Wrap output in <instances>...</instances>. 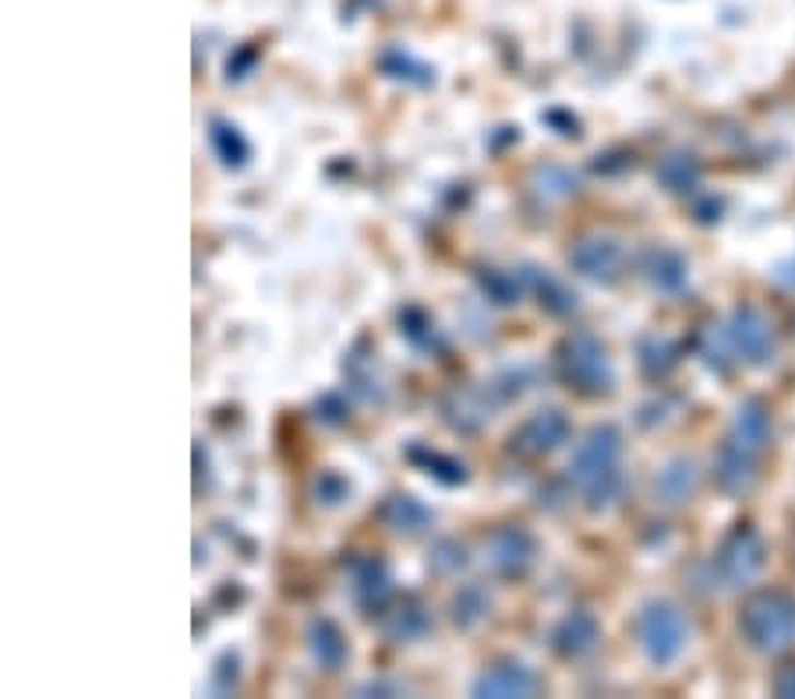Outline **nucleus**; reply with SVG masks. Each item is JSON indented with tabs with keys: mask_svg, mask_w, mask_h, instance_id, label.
Here are the masks:
<instances>
[{
	"mask_svg": "<svg viewBox=\"0 0 795 699\" xmlns=\"http://www.w3.org/2000/svg\"><path fill=\"white\" fill-rule=\"evenodd\" d=\"M619 456H622V439H619V431L608 424L594 428L587 439L576 445L570 477L591 509H608L619 499V491H622Z\"/></svg>",
	"mask_w": 795,
	"mask_h": 699,
	"instance_id": "f257e3e1",
	"label": "nucleus"
},
{
	"mask_svg": "<svg viewBox=\"0 0 795 699\" xmlns=\"http://www.w3.org/2000/svg\"><path fill=\"white\" fill-rule=\"evenodd\" d=\"M743 636L749 646L763 650V654H778L785 650L795 636V604L782 594H763L753 597L743 611Z\"/></svg>",
	"mask_w": 795,
	"mask_h": 699,
	"instance_id": "f03ea898",
	"label": "nucleus"
},
{
	"mask_svg": "<svg viewBox=\"0 0 795 699\" xmlns=\"http://www.w3.org/2000/svg\"><path fill=\"white\" fill-rule=\"evenodd\" d=\"M562 375L570 385H576L580 393L587 396H601L611 388V364L605 357V347L587 333H576L565 339L562 347Z\"/></svg>",
	"mask_w": 795,
	"mask_h": 699,
	"instance_id": "7ed1b4c3",
	"label": "nucleus"
},
{
	"mask_svg": "<svg viewBox=\"0 0 795 699\" xmlns=\"http://www.w3.org/2000/svg\"><path fill=\"white\" fill-rule=\"evenodd\" d=\"M636 636L654 664H671L686 646V618L671 604H647L636 621Z\"/></svg>",
	"mask_w": 795,
	"mask_h": 699,
	"instance_id": "20e7f679",
	"label": "nucleus"
},
{
	"mask_svg": "<svg viewBox=\"0 0 795 699\" xmlns=\"http://www.w3.org/2000/svg\"><path fill=\"white\" fill-rule=\"evenodd\" d=\"M474 696L481 699H516V696H534L538 692V675L519 661H502L481 672L470 686Z\"/></svg>",
	"mask_w": 795,
	"mask_h": 699,
	"instance_id": "39448f33",
	"label": "nucleus"
},
{
	"mask_svg": "<svg viewBox=\"0 0 795 699\" xmlns=\"http://www.w3.org/2000/svg\"><path fill=\"white\" fill-rule=\"evenodd\" d=\"M534 558H538V544H534L527 531H519V526H502L488 540V562L502 576H524L534 566Z\"/></svg>",
	"mask_w": 795,
	"mask_h": 699,
	"instance_id": "423d86ee",
	"label": "nucleus"
},
{
	"mask_svg": "<svg viewBox=\"0 0 795 699\" xmlns=\"http://www.w3.org/2000/svg\"><path fill=\"white\" fill-rule=\"evenodd\" d=\"M570 266L594 283H616L622 269V244L611 237H587L570 252Z\"/></svg>",
	"mask_w": 795,
	"mask_h": 699,
	"instance_id": "0eeeda50",
	"label": "nucleus"
},
{
	"mask_svg": "<svg viewBox=\"0 0 795 699\" xmlns=\"http://www.w3.org/2000/svg\"><path fill=\"white\" fill-rule=\"evenodd\" d=\"M565 434H570V421H565V413L556 410V407H548V410L530 413L527 421L519 424V431L513 434V442H516V448L524 456H545V453H552V448H559L565 442Z\"/></svg>",
	"mask_w": 795,
	"mask_h": 699,
	"instance_id": "6e6552de",
	"label": "nucleus"
},
{
	"mask_svg": "<svg viewBox=\"0 0 795 699\" xmlns=\"http://www.w3.org/2000/svg\"><path fill=\"white\" fill-rule=\"evenodd\" d=\"M728 339H732V347H736L746 361H768L771 357V329H768V322H763L757 311H739L736 322H732V329H728Z\"/></svg>",
	"mask_w": 795,
	"mask_h": 699,
	"instance_id": "1a4fd4ad",
	"label": "nucleus"
},
{
	"mask_svg": "<svg viewBox=\"0 0 795 699\" xmlns=\"http://www.w3.org/2000/svg\"><path fill=\"white\" fill-rule=\"evenodd\" d=\"M552 643L562 657H584L594 650V643H598V621H594V615H587V611L565 615L552 632Z\"/></svg>",
	"mask_w": 795,
	"mask_h": 699,
	"instance_id": "9d476101",
	"label": "nucleus"
},
{
	"mask_svg": "<svg viewBox=\"0 0 795 699\" xmlns=\"http://www.w3.org/2000/svg\"><path fill=\"white\" fill-rule=\"evenodd\" d=\"M308 650L318 667H326V672H336V667H343L347 657H350V646L343 640V632L336 621L329 618H315L308 626Z\"/></svg>",
	"mask_w": 795,
	"mask_h": 699,
	"instance_id": "9b49d317",
	"label": "nucleus"
},
{
	"mask_svg": "<svg viewBox=\"0 0 795 699\" xmlns=\"http://www.w3.org/2000/svg\"><path fill=\"white\" fill-rule=\"evenodd\" d=\"M382 520H386V526L393 534L414 537V534H424L428 526H432V509L418 499H410V494H393V499L382 505Z\"/></svg>",
	"mask_w": 795,
	"mask_h": 699,
	"instance_id": "f8f14e48",
	"label": "nucleus"
},
{
	"mask_svg": "<svg viewBox=\"0 0 795 699\" xmlns=\"http://www.w3.org/2000/svg\"><path fill=\"white\" fill-rule=\"evenodd\" d=\"M760 540L743 531L736 534L728 544H725V551H722V569L728 572V580L732 583H746V580H753L757 576V569H760Z\"/></svg>",
	"mask_w": 795,
	"mask_h": 699,
	"instance_id": "ddd939ff",
	"label": "nucleus"
},
{
	"mask_svg": "<svg viewBox=\"0 0 795 699\" xmlns=\"http://www.w3.org/2000/svg\"><path fill=\"white\" fill-rule=\"evenodd\" d=\"M428 629H432V618H428V611L414 601H404L400 608L386 611V618H382V632H386L389 640H400V643L421 640Z\"/></svg>",
	"mask_w": 795,
	"mask_h": 699,
	"instance_id": "4468645a",
	"label": "nucleus"
},
{
	"mask_svg": "<svg viewBox=\"0 0 795 699\" xmlns=\"http://www.w3.org/2000/svg\"><path fill=\"white\" fill-rule=\"evenodd\" d=\"M350 586H354V597L364 604V608H375V604H382L389 597L393 580H389V572L378 558H364V562L354 566V583Z\"/></svg>",
	"mask_w": 795,
	"mask_h": 699,
	"instance_id": "2eb2a0df",
	"label": "nucleus"
},
{
	"mask_svg": "<svg viewBox=\"0 0 795 699\" xmlns=\"http://www.w3.org/2000/svg\"><path fill=\"white\" fill-rule=\"evenodd\" d=\"M209 142H212V152L220 155V163L223 166H231V170H241L244 163H248V138L241 135V128H234L231 120H212L209 124Z\"/></svg>",
	"mask_w": 795,
	"mask_h": 699,
	"instance_id": "dca6fc26",
	"label": "nucleus"
},
{
	"mask_svg": "<svg viewBox=\"0 0 795 699\" xmlns=\"http://www.w3.org/2000/svg\"><path fill=\"white\" fill-rule=\"evenodd\" d=\"M647 276L657 290L676 293L686 287V261L679 252H668V247H657V252L647 255Z\"/></svg>",
	"mask_w": 795,
	"mask_h": 699,
	"instance_id": "f3484780",
	"label": "nucleus"
},
{
	"mask_svg": "<svg viewBox=\"0 0 795 699\" xmlns=\"http://www.w3.org/2000/svg\"><path fill=\"white\" fill-rule=\"evenodd\" d=\"M527 279H530V287H534V293H538L541 298V307H548L552 311V315H570V311L576 307V298L570 290H565L559 279H552L548 272H541V269H527Z\"/></svg>",
	"mask_w": 795,
	"mask_h": 699,
	"instance_id": "a211bd4d",
	"label": "nucleus"
},
{
	"mask_svg": "<svg viewBox=\"0 0 795 699\" xmlns=\"http://www.w3.org/2000/svg\"><path fill=\"white\" fill-rule=\"evenodd\" d=\"M488 608H492V601H488V594H484V586H478V583H467L460 594L453 597V621L460 629H474L478 626V621L488 615Z\"/></svg>",
	"mask_w": 795,
	"mask_h": 699,
	"instance_id": "6ab92c4d",
	"label": "nucleus"
},
{
	"mask_svg": "<svg viewBox=\"0 0 795 699\" xmlns=\"http://www.w3.org/2000/svg\"><path fill=\"white\" fill-rule=\"evenodd\" d=\"M410 459L421 463L428 474H432L435 480H442V485H464L467 480V470H464V463H456L453 456H442V453H432V448H414L410 453Z\"/></svg>",
	"mask_w": 795,
	"mask_h": 699,
	"instance_id": "aec40b11",
	"label": "nucleus"
},
{
	"mask_svg": "<svg viewBox=\"0 0 795 699\" xmlns=\"http://www.w3.org/2000/svg\"><path fill=\"white\" fill-rule=\"evenodd\" d=\"M400 333H404L418 350H432V347H439V336H435L432 318H428L424 311H418V307H410V311H404V315H400Z\"/></svg>",
	"mask_w": 795,
	"mask_h": 699,
	"instance_id": "412c9836",
	"label": "nucleus"
},
{
	"mask_svg": "<svg viewBox=\"0 0 795 699\" xmlns=\"http://www.w3.org/2000/svg\"><path fill=\"white\" fill-rule=\"evenodd\" d=\"M481 287H484V293L488 298H492L495 304H513V301H519V279L513 276V272H499V269H488L484 276H481Z\"/></svg>",
	"mask_w": 795,
	"mask_h": 699,
	"instance_id": "4be33fe9",
	"label": "nucleus"
},
{
	"mask_svg": "<svg viewBox=\"0 0 795 699\" xmlns=\"http://www.w3.org/2000/svg\"><path fill=\"white\" fill-rule=\"evenodd\" d=\"M312 494H315V502H318V505L332 509V505H343V502H347L350 488H347V480H343L340 474H332V470H323V474L315 477V485H312Z\"/></svg>",
	"mask_w": 795,
	"mask_h": 699,
	"instance_id": "5701e85b",
	"label": "nucleus"
},
{
	"mask_svg": "<svg viewBox=\"0 0 795 699\" xmlns=\"http://www.w3.org/2000/svg\"><path fill=\"white\" fill-rule=\"evenodd\" d=\"M538 184H541V195H556V198H562V195H570L573 188H576V180L565 174L562 166H545V170H538Z\"/></svg>",
	"mask_w": 795,
	"mask_h": 699,
	"instance_id": "b1692460",
	"label": "nucleus"
},
{
	"mask_svg": "<svg viewBox=\"0 0 795 699\" xmlns=\"http://www.w3.org/2000/svg\"><path fill=\"white\" fill-rule=\"evenodd\" d=\"M464 562H467L464 548H460V544H453V540H442L439 548H435V555H432V566L439 572H453V569H460Z\"/></svg>",
	"mask_w": 795,
	"mask_h": 699,
	"instance_id": "393cba45",
	"label": "nucleus"
},
{
	"mask_svg": "<svg viewBox=\"0 0 795 699\" xmlns=\"http://www.w3.org/2000/svg\"><path fill=\"white\" fill-rule=\"evenodd\" d=\"M234 681H237V657L226 654L217 664V672H212V686H217L220 692H226V689H234Z\"/></svg>",
	"mask_w": 795,
	"mask_h": 699,
	"instance_id": "a878e982",
	"label": "nucleus"
},
{
	"mask_svg": "<svg viewBox=\"0 0 795 699\" xmlns=\"http://www.w3.org/2000/svg\"><path fill=\"white\" fill-rule=\"evenodd\" d=\"M315 410H323L318 417H323L326 424H340L343 417H347V410L340 407V396H326V399H323V407H315Z\"/></svg>",
	"mask_w": 795,
	"mask_h": 699,
	"instance_id": "bb28decb",
	"label": "nucleus"
},
{
	"mask_svg": "<svg viewBox=\"0 0 795 699\" xmlns=\"http://www.w3.org/2000/svg\"><path fill=\"white\" fill-rule=\"evenodd\" d=\"M778 692H782V696H795V672L782 675V681H778Z\"/></svg>",
	"mask_w": 795,
	"mask_h": 699,
	"instance_id": "cd10ccee",
	"label": "nucleus"
}]
</instances>
